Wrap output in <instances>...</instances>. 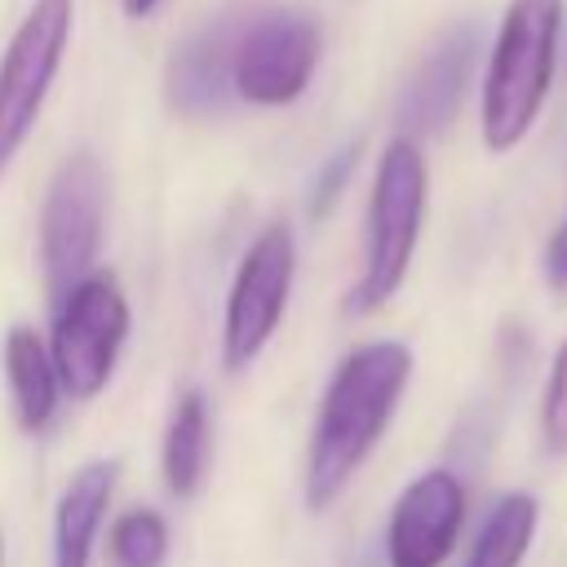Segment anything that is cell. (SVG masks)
<instances>
[{
    "instance_id": "277c9868",
    "label": "cell",
    "mask_w": 567,
    "mask_h": 567,
    "mask_svg": "<svg viewBox=\"0 0 567 567\" xmlns=\"http://www.w3.org/2000/svg\"><path fill=\"white\" fill-rule=\"evenodd\" d=\"M124 337H128V301L120 292V279L111 270H89L80 284H71L58 297L49 350L62 377V394L93 399L97 390H106Z\"/></svg>"
},
{
    "instance_id": "8fae6325",
    "label": "cell",
    "mask_w": 567,
    "mask_h": 567,
    "mask_svg": "<svg viewBox=\"0 0 567 567\" xmlns=\"http://www.w3.org/2000/svg\"><path fill=\"white\" fill-rule=\"evenodd\" d=\"M230 53H235V31L226 22L199 27L195 35H186L168 58V102H173V111L213 115L226 102V93H235Z\"/></svg>"
},
{
    "instance_id": "2e32d148",
    "label": "cell",
    "mask_w": 567,
    "mask_h": 567,
    "mask_svg": "<svg viewBox=\"0 0 567 567\" xmlns=\"http://www.w3.org/2000/svg\"><path fill=\"white\" fill-rule=\"evenodd\" d=\"M168 554V523L155 509H128L111 527L115 567H159Z\"/></svg>"
},
{
    "instance_id": "52a82bcc",
    "label": "cell",
    "mask_w": 567,
    "mask_h": 567,
    "mask_svg": "<svg viewBox=\"0 0 567 567\" xmlns=\"http://www.w3.org/2000/svg\"><path fill=\"white\" fill-rule=\"evenodd\" d=\"M297 275V244L288 221H270L244 252L230 292H226V319H221V359L226 368H248L275 328L284 323L288 297Z\"/></svg>"
},
{
    "instance_id": "7c38bea8",
    "label": "cell",
    "mask_w": 567,
    "mask_h": 567,
    "mask_svg": "<svg viewBox=\"0 0 567 567\" xmlns=\"http://www.w3.org/2000/svg\"><path fill=\"white\" fill-rule=\"evenodd\" d=\"M115 492V465L111 461H84L53 514V567H89L106 505Z\"/></svg>"
},
{
    "instance_id": "ffe728a7",
    "label": "cell",
    "mask_w": 567,
    "mask_h": 567,
    "mask_svg": "<svg viewBox=\"0 0 567 567\" xmlns=\"http://www.w3.org/2000/svg\"><path fill=\"white\" fill-rule=\"evenodd\" d=\"M164 0H124V13L128 18H146V13H155Z\"/></svg>"
},
{
    "instance_id": "4fadbf2b",
    "label": "cell",
    "mask_w": 567,
    "mask_h": 567,
    "mask_svg": "<svg viewBox=\"0 0 567 567\" xmlns=\"http://www.w3.org/2000/svg\"><path fill=\"white\" fill-rule=\"evenodd\" d=\"M4 377H9L22 430H44L58 412L62 377H58L53 350L44 346V337L35 328H27V323L9 328V337H4Z\"/></svg>"
},
{
    "instance_id": "d6986e66",
    "label": "cell",
    "mask_w": 567,
    "mask_h": 567,
    "mask_svg": "<svg viewBox=\"0 0 567 567\" xmlns=\"http://www.w3.org/2000/svg\"><path fill=\"white\" fill-rule=\"evenodd\" d=\"M545 275L554 288H567V217L558 221V230L545 244Z\"/></svg>"
},
{
    "instance_id": "8992f818",
    "label": "cell",
    "mask_w": 567,
    "mask_h": 567,
    "mask_svg": "<svg viewBox=\"0 0 567 567\" xmlns=\"http://www.w3.org/2000/svg\"><path fill=\"white\" fill-rule=\"evenodd\" d=\"M71 0H35L0 58V177L40 120L71 40Z\"/></svg>"
},
{
    "instance_id": "ac0fdd59",
    "label": "cell",
    "mask_w": 567,
    "mask_h": 567,
    "mask_svg": "<svg viewBox=\"0 0 567 567\" xmlns=\"http://www.w3.org/2000/svg\"><path fill=\"white\" fill-rule=\"evenodd\" d=\"M354 155H359V146H346L341 155H332V164L319 173V182H315V195H310V213H323L332 199H337V190L346 186V177H350V168H354Z\"/></svg>"
},
{
    "instance_id": "7a4b0ae2",
    "label": "cell",
    "mask_w": 567,
    "mask_h": 567,
    "mask_svg": "<svg viewBox=\"0 0 567 567\" xmlns=\"http://www.w3.org/2000/svg\"><path fill=\"white\" fill-rule=\"evenodd\" d=\"M563 0H509L487 71H483V142L487 151H514L554 84Z\"/></svg>"
},
{
    "instance_id": "e0dca14e",
    "label": "cell",
    "mask_w": 567,
    "mask_h": 567,
    "mask_svg": "<svg viewBox=\"0 0 567 567\" xmlns=\"http://www.w3.org/2000/svg\"><path fill=\"white\" fill-rule=\"evenodd\" d=\"M540 430H545V447L549 452H567V341L554 354L549 368V385H545V403H540Z\"/></svg>"
},
{
    "instance_id": "6da1fadb",
    "label": "cell",
    "mask_w": 567,
    "mask_h": 567,
    "mask_svg": "<svg viewBox=\"0 0 567 567\" xmlns=\"http://www.w3.org/2000/svg\"><path fill=\"white\" fill-rule=\"evenodd\" d=\"M412 377V350L403 341H368L350 350L315 412L310 447H306V505L328 509L368 452L381 443L403 390Z\"/></svg>"
},
{
    "instance_id": "9a60e30c",
    "label": "cell",
    "mask_w": 567,
    "mask_h": 567,
    "mask_svg": "<svg viewBox=\"0 0 567 567\" xmlns=\"http://www.w3.org/2000/svg\"><path fill=\"white\" fill-rule=\"evenodd\" d=\"M536 518H540L536 496H527V492L501 496L487 509V518H483V527H478V536L470 545L465 567H518L523 554H527V545H532Z\"/></svg>"
},
{
    "instance_id": "5b68a950",
    "label": "cell",
    "mask_w": 567,
    "mask_h": 567,
    "mask_svg": "<svg viewBox=\"0 0 567 567\" xmlns=\"http://www.w3.org/2000/svg\"><path fill=\"white\" fill-rule=\"evenodd\" d=\"M106 226V168L93 151H71L49 177L40 208V266L53 301L80 284L102 248Z\"/></svg>"
},
{
    "instance_id": "5bb4252c",
    "label": "cell",
    "mask_w": 567,
    "mask_h": 567,
    "mask_svg": "<svg viewBox=\"0 0 567 567\" xmlns=\"http://www.w3.org/2000/svg\"><path fill=\"white\" fill-rule=\"evenodd\" d=\"M208 447H213V421L199 390H186L168 416L164 430V483L173 496H195L208 474Z\"/></svg>"
},
{
    "instance_id": "ba28073f",
    "label": "cell",
    "mask_w": 567,
    "mask_h": 567,
    "mask_svg": "<svg viewBox=\"0 0 567 567\" xmlns=\"http://www.w3.org/2000/svg\"><path fill=\"white\" fill-rule=\"evenodd\" d=\"M319 66V27L301 9H266L235 31L230 84L252 106H288Z\"/></svg>"
},
{
    "instance_id": "30bf717a",
    "label": "cell",
    "mask_w": 567,
    "mask_h": 567,
    "mask_svg": "<svg viewBox=\"0 0 567 567\" xmlns=\"http://www.w3.org/2000/svg\"><path fill=\"white\" fill-rule=\"evenodd\" d=\"M474 53H478V31L470 22H456L452 31H443V40L421 58L416 75L403 89L399 102V124L408 128V137L416 133H439L452 124L465 89H470V71H474Z\"/></svg>"
},
{
    "instance_id": "3957f363",
    "label": "cell",
    "mask_w": 567,
    "mask_h": 567,
    "mask_svg": "<svg viewBox=\"0 0 567 567\" xmlns=\"http://www.w3.org/2000/svg\"><path fill=\"white\" fill-rule=\"evenodd\" d=\"M425 155L416 137H394L381 151L377 177H372V199H368V230H363V270L350 292V310H377L385 306L399 284L408 279L421 221H425Z\"/></svg>"
},
{
    "instance_id": "9c48e42d",
    "label": "cell",
    "mask_w": 567,
    "mask_h": 567,
    "mask_svg": "<svg viewBox=\"0 0 567 567\" xmlns=\"http://www.w3.org/2000/svg\"><path fill=\"white\" fill-rule=\"evenodd\" d=\"M465 523V487L452 470H430L403 487L385 527V567H443Z\"/></svg>"
}]
</instances>
